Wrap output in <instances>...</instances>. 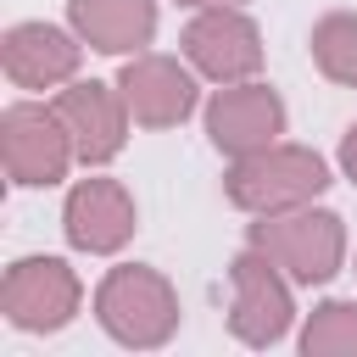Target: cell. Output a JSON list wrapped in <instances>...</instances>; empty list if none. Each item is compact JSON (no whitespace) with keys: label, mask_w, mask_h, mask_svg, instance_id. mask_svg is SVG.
I'll list each match as a JSON object with an SVG mask.
<instances>
[{"label":"cell","mask_w":357,"mask_h":357,"mask_svg":"<svg viewBox=\"0 0 357 357\" xmlns=\"http://www.w3.org/2000/svg\"><path fill=\"white\" fill-rule=\"evenodd\" d=\"M95 324L128 351H156L178 335V290L156 268L123 262L95 284Z\"/></svg>","instance_id":"cell-1"},{"label":"cell","mask_w":357,"mask_h":357,"mask_svg":"<svg viewBox=\"0 0 357 357\" xmlns=\"http://www.w3.org/2000/svg\"><path fill=\"white\" fill-rule=\"evenodd\" d=\"M324 190H329V162L312 145H284V139H273V145H262L251 156H234V167L223 178V195L251 218L307 206Z\"/></svg>","instance_id":"cell-2"},{"label":"cell","mask_w":357,"mask_h":357,"mask_svg":"<svg viewBox=\"0 0 357 357\" xmlns=\"http://www.w3.org/2000/svg\"><path fill=\"white\" fill-rule=\"evenodd\" d=\"M251 245L268 251L290 284H329L346 262V223L329 206H290V212H268L251 223Z\"/></svg>","instance_id":"cell-3"},{"label":"cell","mask_w":357,"mask_h":357,"mask_svg":"<svg viewBox=\"0 0 357 357\" xmlns=\"http://www.w3.org/2000/svg\"><path fill=\"white\" fill-rule=\"evenodd\" d=\"M290 318H296V296H290V273L245 245L234 262H229V335L240 346H279L290 335Z\"/></svg>","instance_id":"cell-4"},{"label":"cell","mask_w":357,"mask_h":357,"mask_svg":"<svg viewBox=\"0 0 357 357\" xmlns=\"http://www.w3.org/2000/svg\"><path fill=\"white\" fill-rule=\"evenodd\" d=\"M84 284L61 257H17L0 279V312L22 335H56L78 318Z\"/></svg>","instance_id":"cell-5"},{"label":"cell","mask_w":357,"mask_h":357,"mask_svg":"<svg viewBox=\"0 0 357 357\" xmlns=\"http://www.w3.org/2000/svg\"><path fill=\"white\" fill-rule=\"evenodd\" d=\"M0 162H6V178L22 184V190L67 178V167L78 162V151H73V134H67L61 112L39 106V100L6 106L0 112Z\"/></svg>","instance_id":"cell-6"},{"label":"cell","mask_w":357,"mask_h":357,"mask_svg":"<svg viewBox=\"0 0 357 357\" xmlns=\"http://www.w3.org/2000/svg\"><path fill=\"white\" fill-rule=\"evenodd\" d=\"M184 56L212 84H240L262 73V28L240 6H201L184 28Z\"/></svg>","instance_id":"cell-7"},{"label":"cell","mask_w":357,"mask_h":357,"mask_svg":"<svg viewBox=\"0 0 357 357\" xmlns=\"http://www.w3.org/2000/svg\"><path fill=\"white\" fill-rule=\"evenodd\" d=\"M73 134V151L84 167H106L123 145H128V100L117 84H100V78H73L56 100H50Z\"/></svg>","instance_id":"cell-8"},{"label":"cell","mask_w":357,"mask_h":357,"mask_svg":"<svg viewBox=\"0 0 357 357\" xmlns=\"http://www.w3.org/2000/svg\"><path fill=\"white\" fill-rule=\"evenodd\" d=\"M279 134H284V100H279V89H268V84H257V78L223 84V89L206 100V139H212L229 162L273 145Z\"/></svg>","instance_id":"cell-9"},{"label":"cell","mask_w":357,"mask_h":357,"mask_svg":"<svg viewBox=\"0 0 357 357\" xmlns=\"http://www.w3.org/2000/svg\"><path fill=\"white\" fill-rule=\"evenodd\" d=\"M61 229H67V245H73V251L112 257V251H123V245L134 240L139 212H134V195H128L117 178H78V184L67 190Z\"/></svg>","instance_id":"cell-10"},{"label":"cell","mask_w":357,"mask_h":357,"mask_svg":"<svg viewBox=\"0 0 357 357\" xmlns=\"http://www.w3.org/2000/svg\"><path fill=\"white\" fill-rule=\"evenodd\" d=\"M117 89L139 128H173L195 112V73L178 67L173 56H151V50L128 56V67L117 73Z\"/></svg>","instance_id":"cell-11"},{"label":"cell","mask_w":357,"mask_h":357,"mask_svg":"<svg viewBox=\"0 0 357 357\" xmlns=\"http://www.w3.org/2000/svg\"><path fill=\"white\" fill-rule=\"evenodd\" d=\"M78 33L56 28V22H11L0 39V67L17 89H56L78 78Z\"/></svg>","instance_id":"cell-12"},{"label":"cell","mask_w":357,"mask_h":357,"mask_svg":"<svg viewBox=\"0 0 357 357\" xmlns=\"http://www.w3.org/2000/svg\"><path fill=\"white\" fill-rule=\"evenodd\" d=\"M67 22L100 56H139L156 33V0H67Z\"/></svg>","instance_id":"cell-13"},{"label":"cell","mask_w":357,"mask_h":357,"mask_svg":"<svg viewBox=\"0 0 357 357\" xmlns=\"http://www.w3.org/2000/svg\"><path fill=\"white\" fill-rule=\"evenodd\" d=\"M307 50L318 61V73L340 89H357V11H329L312 22Z\"/></svg>","instance_id":"cell-14"},{"label":"cell","mask_w":357,"mask_h":357,"mask_svg":"<svg viewBox=\"0 0 357 357\" xmlns=\"http://www.w3.org/2000/svg\"><path fill=\"white\" fill-rule=\"evenodd\" d=\"M301 351L307 357H357V301H318L301 324Z\"/></svg>","instance_id":"cell-15"},{"label":"cell","mask_w":357,"mask_h":357,"mask_svg":"<svg viewBox=\"0 0 357 357\" xmlns=\"http://www.w3.org/2000/svg\"><path fill=\"white\" fill-rule=\"evenodd\" d=\"M340 173H346V178L357 184V123H351V128L340 134Z\"/></svg>","instance_id":"cell-16"},{"label":"cell","mask_w":357,"mask_h":357,"mask_svg":"<svg viewBox=\"0 0 357 357\" xmlns=\"http://www.w3.org/2000/svg\"><path fill=\"white\" fill-rule=\"evenodd\" d=\"M178 6H195L201 11V6H240V0H178Z\"/></svg>","instance_id":"cell-17"}]
</instances>
